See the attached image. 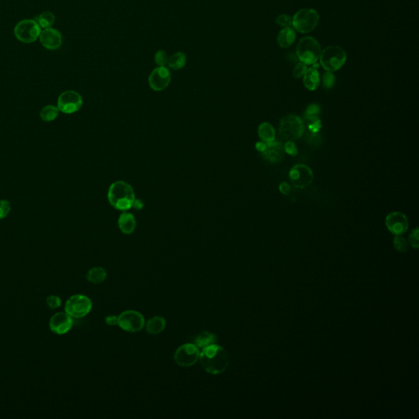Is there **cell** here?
I'll list each match as a JSON object with an SVG mask.
<instances>
[{"mask_svg": "<svg viewBox=\"0 0 419 419\" xmlns=\"http://www.w3.org/2000/svg\"><path fill=\"white\" fill-rule=\"evenodd\" d=\"M105 323L109 326L118 325V316H109L105 319Z\"/></svg>", "mask_w": 419, "mask_h": 419, "instance_id": "38", "label": "cell"}, {"mask_svg": "<svg viewBox=\"0 0 419 419\" xmlns=\"http://www.w3.org/2000/svg\"><path fill=\"white\" fill-rule=\"evenodd\" d=\"M42 29L35 20L24 19L18 22L14 28L16 38L25 43H30L39 39Z\"/></svg>", "mask_w": 419, "mask_h": 419, "instance_id": "7", "label": "cell"}, {"mask_svg": "<svg viewBox=\"0 0 419 419\" xmlns=\"http://www.w3.org/2000/svg\"><path fill=\"white\" fill-rule=\"evenodd\" d=\"M319 113H320V108H319V107L316 106V105H312V106L309 107V108L307 109V119L317 118Z\"/></svg>", "mask_w": 419, "mask_h": 419, "instance_id": "37", "label": "cell"}, {"mask_svg": "<svg viewBox=\"0 0 419 419\" xmlns=\"http://www.w3.org/2000/svg\"><path fill=\"white\" fill-rule=\"evenodd\" d=\"M72 317L66 312L55 313L49 320L50 330L58 335H64L68 333L72 329Z\"/></svg>", "mask_w": 419, "mask_h": 419, "instance_id": "14", "label": "cell"}, {"mask_svg": "<svg viewBox=\"0 0 419 419\" xmlns=\"http://www.w3.org/2000/svg\"><path fill=\"white\" fill-rule=\"evenodd\" d=\"M289 180L294 187L305 188L313 182V172L311 169L305 165H296L290 171Z\"/></svg>", "mask_w": 419, "mask_h": 419, "instance_id": "12", "label": "cell"}, {"mask_svg": "<svg viewBox=\"0 0 419 419\" xmlns=\"http://www.w3.org/2000/svg\"><path fill=\"white\" fill-rule=\"evenodd\" d=\"M59 109L58 107L48 105V106L44 107L42 109L41 112H40V117L43 121L50 122V121L56 119L58 116H59Z\"/></svg>", "mask_w": 419, "mask_h": 419, "instance_id": "27", "label": "cell"}, {"mask_svg": "<svg viewBox=\"0 0 419 419\" xmlns=\"http://www.w3.org/2000/svg\"><path fill=\"white\" fill-rule=\"evenodd\" d=\"M408 241H409V243H410L411 246H413V248H418V229L417 228H415L413 231L411 232Z\"/></svg>", "mask_w": 419, "mask_h": 419, "instance_id": "35", "label": "cell"}, {"mask_svg": "<svg viewBox=\"0 0 419 419\" xmlns=\"http://www.w3.org/2000/svg\"><path fill=\"white\" fill-rule=\"evenodd\" d=\"M39 39L43 48L48 50L58 49L63 43V36L60 31L53 27L42 30Z\"/></svg>", "mask_w": 419, "mask_h": 419, "instance_id": "16", "label": "cell"}, {"mask_svg": "<svg viewBox=\"0 0 419 419\" xmlns=\"http://www.w3.org/2000/svg\"><path fill=\"white\" fill-rule=\"evenodd\" d=\"M93 307L90 299L84 295H74L66 301L65 312L71 317L80 319L89 315Z\"/></svg>", "mask_w": 419, "mask_h": 419, "instance_id": "8", "label": "cell"}, {"mask_svg": "<svg viewBox=\"0 0 419 419\" xmlns=\"http://www.w3.org/2000/svg\"><path fill=\"white\" fill-rule=\"evenodd\" d=\"M284 151L290 155L296 156L297 154V148L295 143H293V141H288V143H286L284 146Z\"/></svg>", "mask_w": 419, "mask_h": 419, "instance_id": "36", "label": "cell"}, {"mask_svg": "<svg viewBox=\"0 0 419 419\" xmlns=\"http://www.w3.org/2000/svg\"><path fill=\"white\" fill-rule=\"evenodd\" d=\"M261 154L264 158L270 163H278L283 160L285 151L280 142L273 141L271 143H266V147L261 151Z\"/></svg>", "mask_w": 419, "mask_h": 419, "instance_id": "17", "label": "cell"}, {"mask_svg": "<svg viewBox=\"0 0 419 419\" xmlns=\"http://www.w3.org/2000/svg\"><path fill=\"white\" fill-rule=\"evenodd\" d=\"M155 62L159 67H167L169 57L164 50H159L155 54Z\"/></svg>", "mask_w": 419, "mask_h": 419, "instance_id": "30", "label": "cell"}, {"mask_svg": "<svg viewBox=\"0 0 419 419\" xmlns=\"http://www.w3.org/2000/svg\"><path fill=\"white\" fill-rule=\"evenodd\" d=\"M386 225L391 234L402 235L408 230V218L401 212H392L387 216Z\"/></svg>", "mask_w": 419, "mask_h": 419, "instance_id": "15", "label": "cell"}, {"mask_svg": "<svg viewBox=\"0 0 419 419\" xmlns=\"http://www.w3.org/2000/svg\"><path fill=\"white\" fill-rule=\"evenodd\" d=\"M167 326V321L162 316H154L147 320L145 328L151 335H158L162 333Z\"/></svg>", "mask_w": 419, "mask_h": 419, "instance_id": "20", "label": "cell"}, {"mask_svg": "<svg viewBox=\"0 0 419 419\" xmlns=\"http://www.w3.org/2000/svg\"><path fill=\"white\" fill-rule=\"evenodd\" d=\"M296 31L292 27H286L280 30L277 41L279 45L283 48H289L296 40Z\"/></svg>", "mask_w": 419, "mask_h": 419, "instance_id": "21", "label": "cell"}, {"mask_svg": "<svg viewBox=\"0 0 419 419\" xmlns=\"http://www.w3.org/2000/svg\"><path fill=\"white\" fill-rule=\"evenodd\" d=\"M200 351L194 343L184 344L175 350L174 360L180 367H191L198 362Z\"/></svg>", "mask_w": 419, "mask_h": 419, "instance_id": "9", "label": "cell"}, {"mask_svg": "<svg viewBox=\"0 0 419 419\" xmlns=\"http://www.w3.org/2000/svg\"><path fill=\"white\" fill-rule=\"evenodd\" d=\"M347 56L339 46H329L323 50L320 55V64L327 72H333L341 69L346 63Z\"/></svg>", "mask_w": 419, "mask_h": 419, "instance_id": "4", "label": "cell"}, {"mask_svg": "<svg viewBox=\"0 0 419 419\" xmlns=\"http://www.w3.org/2000/svg\"><path fill=\"white\" fill-rule=\"evenodd\" d=\"M11 203L8 200H0V220L6 218L11 212Z\"/></svg>", "mask_w": 419, "mask_h": 419, "instance_id": "29", "label": "cell"}, {"mask_svg": "<svg viewBox=\"0 0 419 419\" xmlns=\"http://www.w3.org/2000/svg\"><path fill=\"white\" fill-rule=\"evenodd\" d=\"M258 134H259L260 140L264 143H271L275 139V130L271 125L268 122H264L258 129Z\"/></svg>", "mask_w": 419, "mask_h": 419, "instance_id": "24", "label": "cell"}, {"mask_svg": "<svg viewBox=\"0 0 419 419\" xmlns=\"http://www.w3.org/2000/svg\"><path fill=\"white\" fill-rule=\"evenodd\" d=\"M394 246L395 248L400 252L404 253L408 251V242L406 239L403 238L401 235H396L394 238Z\"/></svg>", "mask_w": 419, "mask_h": 419, "instance_id": "28", "label": "cell"}, {"mask_svg": "<svg viewBox=\"0 0 419 419\" xmlns=\"http://www.w3.org/2000/svg\"><path fill=\"white\" fill-rule=\"evenodd\" d=\"M307 65L305 63H299L296 64V67H294L293 76L294 77L299 79L305 75V72L307 71Z\"/></svg>", "mask_w": 419, "mask_h": 419, "instance_id": "34", "label": "cell"}, {"mask_svg": "<svg viewBox=\"0 0 419 419\" xmlns=\"http://www.w3.org/2000/svg\"><path fill=\"white\" fill-rule=\"evenodd\" d=\"M187 63V57L184 53L178 52L169 57L167 67L172 70H180L184 67Z\"/></svg>", "mask_w": 419, "mask_h": 419, "instance_id": "25", "label": "cell"}, {"mask_svg": "<svg viewBox=\"0 0 419 419\" xmlns=\"http://www.w3.org/2000/svg\"><path fill=\"white\" fill-rule=\"evenodd\" d=\"M118 226L120 230L123 234H131L136 229V221L134 215L129 212H124L120 216L118 220Z\"/></svg>", "mask_w": 419, "mask_h": 419, "instance_id": "19", "label": "cell"}, {"mask_svg": "<svg viewBox=\"0 0 419 419\" xmlns=\"http://www.w3.org/2000/svg\"><path fill=\"white\" fill-rule=\"evenodd\" d=\"M318 64L316 63V67L307 68V71L304 75V84L305 88L310 91L316 90L320 84V73L318 72Z\"/></svg>", "mask_w": 419, "mask_h": 419, "instance_id": "18", "label": "cell"}, {"mask_svg": "<svg viewBox=\"0 0 419 419\" xmlns=\"http://www.w3.org/2000/svg\"><path fill=\"white\" fill-rule=\"evenodd\" d=\"M46 302H47V305L49 306L50 309H58L62 305V300H61L60 297L58 296H54V295L48 296L46 299Z\"/></svg>", "mask_w": 419, "mask_h": 419, "instance_id": "33", "label": "cell"}, {"mask_svg": "<svg viewBox=\"0 0 419 419\" xmlns=\"http://www.w3.org/2000/svg\"><path fill=\"white\" fill-rule=\"evenodd\" d=\"M37 23L39 24L41 29L51 28L55 23L56 18L54 16V13L51 12L46 11L40 13L39 16H37L35 18Z\"/></svg>", "mask_w": 419, "mask_h": 419, "instance_id": "26", "label": "cell"}, {"mask_svg": "<svg viewBox=\"0 0 419 419\" xmlns=\"http://www.w3.org/2000/svg\"><path fill=\"white\" fill-rule=\"evenodd\" d=\"M135 209L137 210H140L143 208V204L140 200H138V199H135V201H134V205H133Z\"/></svg>", "mask_w": 419, "mask_h": 419, "instance_id": "40", "label": "cell"}, {"mask_svg": "<svg viewBox=\"0 0 419 419\" xmlns=\"http://www.w3.org/2000/svg\"><path fill=\"white\" fill-rule=\"evenodd\" d=\"M305 131L304 123L300 117L288 115L281 120L279 125V134L287 141H294L302 136Z\"/></svg>", "mask_w": 419, "mask_h": 419, "instance_id": "5", "label": "cell"}, {"mask_svg": "<svg viewBox=\"0 0 419 419\" xmlns=\"http://www.w3.org/2000/svg\"><path fill=\"white\" fill-rule=\"evenodd\" d=\"M108 273L102 267H93L87 273V280L93 284H100L106 280Z\"/></svg>", "mask_w": 419, "mask_h": 419, "instance_id": "23", "label": "cell"}, {"mask_svg": "<svg viewBox=\"0 0 419 419\" xmlns=\"http://www.w3.org/2000/svg\"><path fill=\"white\" fill-rule=\"evenodd\" d=\"M171 76L170 70L167 67H158L151 72L148 78L150 87L155 91L167 89L171 83Z\"/></svg>", "mask_w": 419, "mask_h": 419, "instance_id": "13", "label": "cell"}, {"mask_svg": "<svg viewBox=\"0 0 419 419\" xmlns=\"http://www.w3.org/2000/svg\"><path fill=\"white\" fill-rule=\"evenodd\" d=\"M82 105V96L76 91H65L61 93L58 98V108L59 111L66 114H72L78 112Z\"/></svg>", "mask_w": 419, "mask_h": 419, "instance_id": "11", "label": "cell"}, {"mask_svg": "<svg viewBox=\"0 0 419 419\" xmlns=\"http://www.w3.org/2000/svg\"><path fill=\"white\" fill-rule=\"evenodd\" d=\"M279 189H280V192L283 194H288L290 192V186L288 185L287 183H283V184H280V187H279Z\"/></svg>", "mask_w": 419, "mask_h": 419, "instance_id": "39", "label": "cell"}, {"mask_svg": "<svg viewBox=\"0 0 419 419\" xmlns=\"http://www.w3.org/2000/svg\"><path fill=\"white\" fill-rule=\"evenodd\" d=\"M199 361L206 373L212 375H219L227 370L229 357L222 346L214 344L201 349Z\"/></svg>", "mask_w": 419, "mask_h": 419, "instance_id": "1", "label": "cell"}, {"mask_svg": "<svg viewBox=\"0 0 419 419\" xmlns=\"http://www.w3.org/2000/svg\"><path fill=\"white\" fill-rule=\"evenodd\" d=\"M335 76L333 75V72H327L324 74V77H323V84H324V88L326 89L333 88L335 84Z\"/></svg>", "mask_w": 419, "mask_h": 419, "instance_id": "31", "label": "cell"}, {"mask_svg": "<svg viewBox=\"0 0 419 419\" xmlns=\"http://www.w3.org/2000/svg\"><path fill=\"white\" fill-rule=\"evenodd\" d=\"M322 53L320 43L315 38L305 37L300 39L296 46V55L300 63L305 65H313L320 60Z\"/></svg>", "mask_w": 419, "mask_h": 419, "instance_id": "3", "label": "cell"}, {"mask_svg": "<svg viewBox=\"0 0 419 419\" xmlns=\"http://www.w3.org/2000/svg\"><path fill=\"white\" fill-rule=\"evenodd\" d=\"M276 22L277 24L282 26L283 28L291 27V26H292V18L286 14H283L277 18Z\"/></svg>", "mask_w": 419, "mask_h": 419, "instance_id": "32", "label": "cell"}, {"mask_svg": "<svg viewBox=\"0 0 419 419\" xmlns=\"http://www.w3.org/2000/svg\"><path fill=\"white\" fill-rule=\"evenodd\" d=\"M216 341H217V337L215 333H211L208 331H204L195 337L194 344L200 350H201L203 348L216 344Z\"/></svg>", "mask_w": 419, "mask_h": 419, "instance_id": "22", "label": "cell"}, {"mask_svg": "<svg viewBox=\"0 0 419 419\" xmlns=\"http://www.w3.org/2000/svg\"><path fill=\"white\" fill-rule=\"evenodd\" d=\"M108 197L113 207L124 212L133 207L136 199L131 185L124 181L113 183L108 190Z\"/></svg>", "mask_w": 419, "mask_h": 419, "instance_id": "2", "label": "cell"}, {"mask_svg": "<svg viewBox=\"0 0 419 419\" xmlns=\"http://www.w3.org/2000/svg\"><path fill=\"white\" fill-rule=\"evenodd\" d=\"M319 21L320 15L315 9H301L292 18V26L298 32L306 34L316 28Z\"/></svg>", "mask_w": 419, "mask_h": 419, "instance_id": "6", "label": "cell"}, {"mask_svg": "<svg viewBox=\"0 0 419 419\" xmlns=\"http://www.w3.org/2000/svg\"><path fill=\"white\" fill-rule=\"evenodd\" d=\"M145 319L142 313L129 309L118 316V326L128 333H138L145 327Z\"/></svg>", "mask_w": 419, "mask_h": 419, "instance_id": "10", "label": "cell"}]
</instances>
